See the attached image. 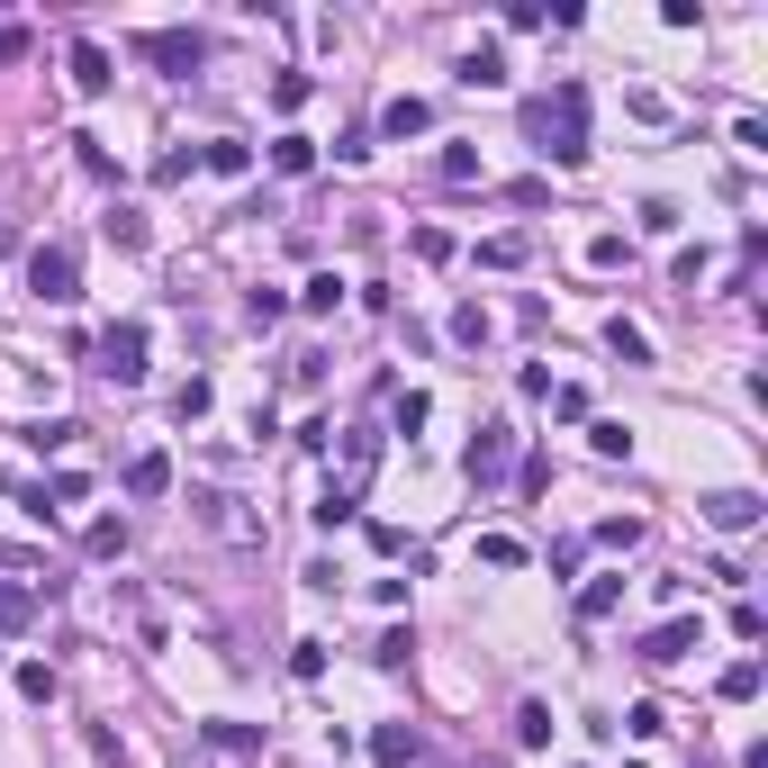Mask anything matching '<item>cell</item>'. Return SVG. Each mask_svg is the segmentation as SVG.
Returning <instances> with one entry per match:
<instances>
[{"label":"cell","instance_id":"obj_1","mask_svg":"<svg viewBox=\"0 0 768 768\" xmlns=\"http://www.w3.org/2000/svg\"><path fill=\"white\" fill-rule=\"evenodd\" d=\"M525 127L542 136V154L561 163V172H570V163H588V91H579V82H561L551 100H533V109H525Z\"/></svg>","mask_w":768,"mask_h":768},{"label":"cell","instance_id":"obj_2","mask_svg":"<svg viewBox=\"0 0 768 768\" xmlns=\"http://www.w3.org/2000/svg\"><path fill=\"white\" fill-rule=\"evenodd\" d=\"M28 290L54 299V308L82 299V253H73V245H37V253H28Z\"/></svg>","mask_w":768,"mask_h":768},{"label":"cell","instance_id":"obj_3","mask_svg":"<svg viewBox=\"0 0 768 768\" xmlns=\"http://www.w3.org/2000/svg\"><path fill=\"white\" fill-rule=\"evenodd\" d=\"M100 371H109L118 389H136V380H146V326H136V317L100 335Z\"/></svg>","mask_w":768,"mask_h":768},{"label":"cell","instance_id":"obj_4","mask_svg":"<svg viewBox=\"0 0 768 768\" xmlns=\"http://www.w3.org/2000/svg\"><path fill=\"white\" fill-rule=\"evenodd\" d=\"M136 54H146V63H163V73H199V37L190 28H154V37H136Z\"/></svg>","mask_w":768,"mask_h":768},{"label":"cell","instance_id":"obj_5","mask_svg":"<svg viewBox=\"0 0 768 768\" xmlns=\"http://www.w3.org/2000/svg\"><path fill=\"white\" fill-rule=\"evenodd\" d=\"M190 507H199V516H208V525H218V533H227V542H262V525H253V516H245V498H227V488H199V498H190Z\"/></svg>","mask_w":768,"mask_h":768},{"label":"cell","instance_id":"obj_6","mask_svg":"<svg viewBox=\"0 0 768 768\" xmlns=\"http://www.w3.org/2000/svg\"><path fill=\"white\" fill-rule=\"evenodd\" d=\"M706 525H715V533H750V525H759V498H750V488H715V498H706Z\"/></svg>","mask_w":768,"mask_h":768},{"label":"cell","instance_id":"obj_7","mask_svg":"<svg viewBox=\"0 0 768 768\" xmlns=\"http://www.w3.org/2000/svg\"><path fill=\"white\" fill-rule=\"evenodd\" d=\"M696 642H706V624H696V615H669V624H660V634L642 642V660H687Z\"/></svg>","mask_w":768,"mask_h":768},{"label":"cell","instance_id":"obj_8","mask_svg":"<svg viewBox=\"0 0 768 768\" xmlns=\"http://www.w3.org/2000/svg\"><path fill=\"white\" fill-rule=\"evenodd\" d=\"M507 452H516V426H479V435H470V479H498Z\"/></svg>","mask_w":768,"mask_h":768},{"label":"cell","instance_id":"obj_9","mask_svg":"<svg viewBox=\"0 0 768 768\" xmlns=\"http://www.w3.org/2000/svg\"><path fill=\"white\" fill-rule=\"evenodd\" d=\"M371 759H380V768H416V759H426V741H416V724H380V732H371Z\"/></svg>","mask_w":768,"mask_h":768},{"label":"cell","instance_id":"obj_10","mask_svg":"<svg viewBox=\"0 0 768 768\" xmlns=\"http://www.w3.org/2000/svg\"><path fill=\"white\" fill-rule=\"evenodd\" d=\"M426 127H435V109L416 100V91H398V100L380 109V136H426Z\"/></svg>","mask_w":768,"mask_h":768},{"label":"cell","instance_id":"obj_11","mask_svg":"<svg viewBox=\"0 0 768 768\" xmlns=\"http://www.w3.org/2000/svg\"><path fill=\"white\" fill-rule=\"evenodd\" d=\"M163 488H172V461L163 452H136L127 461V498H163Z\"/></svg>","mask_w":768,"mask_h":768},{"label":"cell","instance_id":"obj_12","mask_svg":"<svg viewBox=\"0 0 768 768\" xmlns=\"http://www.w3.org/2000/svg\"><path fill=\"white\" fill-rule=\"evenodd\" d=\"M109 82H118V73H109V54H100V46L82 37V46H73V91H91V100H100Z\"/></svg>","mask_w":768,"mask_h":768},{"label":"cell","instance_id":"obj_13","mask_svg":"<svg viewBox=\"0 0 768 768\" xmlns=\"http://www.w3.org/2000/svg\"><path fill=\"white\" fill-rule=\"evenodd\" d=\"M461 82H470V91H498V82H507V54H498V46H470V54H461Z\"/></svg>","mask_w":768,"mask_h":768},{"label":"cell","instance_id":"obj_14","mask_svg":"<svg viewBox=\"0 0 768 768\" xmlns=\"http://www.w3.org/2000/svg\"><path fill=\"white\" fill-rule=\"evenodd\" d=\"M353 507H362V488L326 479V498H317V525H326V533H335V525H353Z\"/></svg>","mask_w":768,"mask_h":768},{"label":"cell","instance_id":"obj_15","mask_svg":"<svg viewBox=\"0 0 768 768\" xmlns=\"http://www.w3.org/2000/svg\"><path fill=\"white\" fill-rule=\"evenodd\" d=\"M615 597H624V579H588V588H579V624H606Z\"/></svg>","mask_w":768,"mask_h":768},{"label":"cell","instance_id":"obj_16","mask_svg":"<svg viewBox=\"0 0 768 768\" xmlns=\"http://www.w3.org/2000/svg\"><path fill=\"white\" fill-rule=\"evenodd\" d=\"M299 308H308V317H335V308H343V281H335V271H317V281L299 290Z\"/></svg>","mask_w":768,"mask_h":768},{"label":"cell","instance_id":"obj_17","mask_svg":"<svg viewBox=\"0 0 768 768\" xmlns=\"http://www.w3.org/2000/svg\"><path fill=\"white\" fill-rule=\"evenodd\" d=\"M606 343H615L624 362H651V343H642V326H634V317H606Z\"/></svg>","mask_w":768,"mask_h":768},{"label":"cell","instance_id":"obj_18","mask_svg":"<svg viewBox=\"0 0 768 768\" xmlns=\"http://www.w3.org/2000/svg\"><path fill=\"white\" fill-rule=\"evenodd\" d=\"M479 561L488 570H525V542L516 533H479Z\"/></svg>","mask_w":768,"mask_h":768},{"label":"cell","instance_id":"obj_19","mask_svg":"<svg viewBox=\"0 0 768 768\" xmlns=\"http://www.w3.org/2000/svg\"><path fill=\"white\" fill-rule=\"evenodd\" d=\"M308 163H317V146H308V136H281V146H271V172H290V181H299Z\"/></svg>","mask_w":768,"mask_h":768},{"label":"cell","instance_id":"obj_20","mask_svg":"<svg viewBox=\"0 0 768 768\" xmlns=\"http://www.w3.org/2000/svg\"><path fill=\"white\" fill-rule=\"evenodd\" d=\"M199 163H208V172H227V181H236V172H253V146H199Z\"/></svg>","mask_w":768,"mask_h":768},{"label":"cell","instance_id":"obj_21","mask_svg":"<svg viewBox=\"0 0 768 768\" xmlns=\"http://www.w3.org/2000/svg\"><path fill=\"white\" fill-rule=\"evenodd\" d=\"M750 696H759V660H732L724 669V706H750Z\"/></svg>","mask_w":768,"mask_h":768},{"label":"cell","instance_id":"obj_22","mask_svg":"<svg viewBox=\"0 0 768 768\" xmlns=\"http://www.w3.org/2000/svg\"><path fill=\"white\" fill-rule=\"evenodd\" d=\"M426 416H435V398H426V389H407V398L389 407V426H398V435H416V426H426Z\"/></svg>","mask_w":768,"mask_h":768},{"label":"cell","instance_id":"obj_23","mask_svg":"<svg viewBox=\"0 0 768 768\" xmlns=\"http://www.w3.org/2000/svg\"><path fill=\"white\" fill-rule=\"evenodd\" d=\"M479 262H488V271H516V262H525V236H488Z\"/></svg>","mask_w":768,"mask_h":768},{"label":"cell","instance_id":"obj_24","mask_svg":"<svg viewBox=\"0 0 768 768\" xmlns=\"http://www.w3.org/2000/svg\"><path fill=\"white\" fill-rule=\"evenodd\" d=\"M82 542H91V561H118V551H127V525H118V516H109V525H91V533H82Z\"/></svg>","mask_w":768,"mask_h":768},{"label":"cell","instance_id":"obj_25","mask_svg":"<svg viewBox=\"0 0 768 768\" xmlns=\"http://www.w3.org/2000/svg\"><path fill=\"white\" fill-rule=\"evenodd\" d=\"M452 343H470V353H479V343H488V308H452Z\"/></svg>","mask_w":768,"mask_h":768},{"label":"cell","instance_id":"obj_26","mask_svg":"<svg viewBox=\"0 0 768 768\" xmlns=\"http://www.w3.org/2000/svg\"><path fill=\"white\" fill-rule=\"evenodd\" d=\"M516 741H525V750L551 741V706H516Z\"/></svg>","mask_w":768,"mask_h":768},{"label":"cell","instance_id":"obj_27","mask_svg":"<svg viewBox=\"0 0 768 768\" xmlns=\"http://www.w3.org/2000/svg\"><path fill=\"white\" fill-rule=\"evenodd\" d=\"M73 435H82V426H73V416H54V426H37L28 443H37V452H63V443H73Z\"/></svg>","mask_w":768,"mask_h":768},{"label":"cell","instance_id":"obj_28","mask_svg":"<svg viewBox=\"0 0 768 768\" xmlns=\"http://www.w3.org/2000/svg\"><path fill=\"white\" fill-rule=\"evenodd\" d=\"M588 443H597L606 461H624V452H634V435H624V426H588Z\"/></svg>","mask_w":768,"mask_h":768},{"label":"cell","instance_id":"obj_29","mask_svg":"<svg viewBox=\"0 0 768 768\" xmlns=\"http://www.w3.org/2000/svg\"><path fill=\"white\" fill-rule=\"evenodd\" d=\"M19 696H37V706H46V696H54V669H46V660H28V669H19Z\"/></svg>","mask_w":768,"mask_h":768},{"label":"cell","instance_id":"obj_30","mask_svg":"<svg viewBox=\"0 0 768 768\" xmlns=\"http://www.w3.org/2000/svg\"><path fill=\"white\" fill-rule=\"evenodd\" d=\"M443 181H479V154L470 146H443Z\"/></svg>","mask_w":768,"mask_h":768},{"label":"cell","instance_id":"obj_31","mask_svg":"<svg viewBox=\"0 0 768 768\" xmlns=\"http://www.w3.org/2000/svg\"><path fill=\"white\" fill-rule=\"evenodd\" d=\"M290 678H326V642H299L290 651Z\"/></svg>","mask_w":768,"mask_h":768},{"label":"cell","instance_id":"obj_32","mask_svg":"<svg viewBox=\"0 0 768 768\" xmlns=\"http://www.w3.org/2000/svg\"><path fill=\"white\" fill-rule=\"evenodd\" d=\"M28 54V28H0V63H19Z\"/></svg>","mask_w":768,"mask_h":768},{"label":"cell","instance_id":"obj_33","mask_svg":"<svg viewBox=\"0 0 768 768\" xmlns=\"http://www.w3.org/2000/svg\"><path fill=\"white\" fill-rule=\"evenodd\" d=\"M624 768H642V759H624Z\"/></svg>","mask_w":768,"mask_h":768},{"label":"cell","instance_id":"obj_34","mask_svg":"<svg viewBox=\"0 0 768 768\" xmlns=\"http://www.w3.org/2000/svg\"><path fill=\"white\" fill-rule=\"evenodd\" d=\"M479 768H498V759H479Z\"/></svg>","mask_w":768,"mask_h":768}]
</instances>
